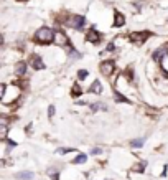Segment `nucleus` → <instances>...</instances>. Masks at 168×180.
Instances as JSON below:
<instances>
[{"label":"nucleus","mask_w":168,"mask_h":180,"mask_svg":"<svg viewBox=\"0 0 168 180\" xmlns=\"http://www.w3.org/2000/svg\"><path fill=\"white\" fill-rule=\"evenodd\" d=\"M55 33L50 27H41L38 28L35 31V35H33V40H35V43H40V45H48L51 43V41H55Z\"/></svg>","instance_id":"nucleus-1"},{"label":"nucleus","mask_w":168,"mask_h":180,"mask_svg":"<svg viewBox=\"0 0 168 180\" xmlns=\"http://www.w3.org/2000/svg\"><path fill=\"white\" fill-rule=\"evenodd\" d=\"M84 22H86V18L83 15H69L66 18V25L74 28V30H81L84 27Z\"/></svg>","instance_id":"nucleus-2"},{"label":"nucleus","mask_w":168,"mask_h":180,"mask_svg":"<svg viewBox=\"0 0 168 180\" xmlns=\"http://www.w3.org/2000/svg\"><path fill=\"white\" fill-rule=\"evenodd\" d=\"M150 35H152L150 31H132L130 35H129V38H130V41H133V43L142 45L143 41L147 40V36H150Z\"/></svg>","instance_id":"nucleus-3"},{"label":"nucleus","mask_w":168,"mask_h":180,"mask_svg":"<svg viewBox=\"0 0 168 180\" xmlns=\"http://www.w3.org/2000/svg\"><path fill=\"white\" fill-rule=\"evenodd\" d=\"M99 69H100V73H102L104 76H110V74L114 73V69H116V63L110 61V60L102 61V63L99 65Z\"/></svg>","instance_id":"nucleus-4"},{"label":"nucleus","mask_w":168,"mask_h":180,"mask_svg":"<svg viewBox=\"0 0 168 180\" xmlns=\"http://www.w3.org/2000/svg\"><path fill=\"white\" fill-rule=\"evenodd\" d=\"M100 38H102V35H100L97 30H94V28H92V30H89L88 35H86V40L91 41V43H94V45H97L100 41Z\"/></svg>","instance_id":"nucleus-5"},{"label":"nucleus","mask_w":168,"mask_h":180,"mask_svg":"<svg viewBox=\"0 0 168 180\" xmlns=\"http://www.w3.org/2000/svg\"><path fill=\"white\" fill-rule=\"evenodd\" d=\"M55 43L59 46H69V40L63 31H56L55 33Z\"/></svg>","instance_id":"nucleus-6"},{"label":"nucleus","mask_w":168,"mask_h":180,"mask_svg":"<svg viewBox=\"0 0 168 180\" xmlns=\"http://www.w3.org/2000/svg\"><path fill=\"white\" fill-rule=\"evenodd\" d=\"M30 65H31L35 69H45V63H43V60H41L38 55H31Z\"/></svg>","instance_id":"nucleus-7"},{"label":"nucleus","mask_w":168,"mask_h":180,"mask_svg":"<svg viewBox=\"0 0 168 180\" xmlns=\"http://www.w3.org/2000/svg\"><path fill=\"white\" fill-rule=\"evenodd\" d=\"M124 25H125V17H124L121 12H116V13H114V27L121 28Z\"/></svg>","instance_id":"nucleus-8"},{"label":"nucleus","mask_w":168,"mask_h":180,"mask_svg":"<svg viewBox=\"0 0 168 180\" xmlns=\"http://www.w3.org/2000/svg\"><path fill=\"white\" fill-rule=\"evenodd\" d=\"M89 91H91V93H96V94H100V93L104 91V89H102V84H100L99 79H94L92 84L89 86Z\"/></svg>","instance_id":"nucleus-9"},{"label":"nucleus","mask_w":168,"mask_h":180,"mask_svg":"<svg viewBox=\"0 0 168 180\" xmlns=\"http://www.w3.org/2000/svg\"><path fill=\"white\" fill-rule=\"evenodd\" d=\"M27 68H28V65L27 63H18L17 65V68H15V74H18V76H23V74L27 73Z\"/></svg>","instance_id":"nucleus-10"},{"label":"nucleus","mask_w":168,"mask_h":180,"mask_svg":"<svg viewBox=\"0 0 168 180\" xmlns=\"http://www.w3.org/2000/svg\"><path fill=\"white\" fill-rule=\"evenodd\" d=\"M91 111L96 112V111H107V106H105L104 103H94L91 104Z\"/></svg>","instance_id":"nucleus-11"},{"label":"nucleus","mask_w":168,"mask_h":180,"mask_svg":"<svg viewBox=\"0 0 168 180\" xmlns=\"http://www.w3.org/2000/svg\"><path fill=\"white\" fill-rule=\"evenodd\" d=\"M160 65H162V71L168 76V51L165 53V56H163V60L160 61Z\"/></svg>","instance_id":"nucleus-12"},{"label":"nucleus","mask_w":168,"mask_h":180,"mask_svg":"<svg viewBox=\"0 0 168 180\" xmlns=\"http://www.w3.org/2000/svg\"><path fill=\"white\" fill-rule=\"evenodd\" d=\"M7 132H8V126L7 124H0V140H7Z\"/></svg>","instance_id":"nucleus-13"},{"label":"nucleus","mask_w":168,"mask_h":180,"mask_svg":"<svg viewBox=\"0 0 168 180\" xmlns=\"http://www.w3.org/2000/svg\"><path fill=\"white\" fill-rule=\"evenodd\" d=\"M114 99H116L117 103H125V104H130L132 101L129 98H125L124 94H121V93H116V96H114Z\"/></svg>","instance_id":"nucleus-14"},{"label":"nucleus","mask_w":168,"mask_h":180,"mask_svg":"<svg viewBox=\"0 0 168 180\" xmlns=\"http://www.w3.org/2000/svg\"><path fill=\"white\" fill-rule=\"evenodd\" d=\"M15 177L20 178V180H31L33 178V174L31 172H20V174H17Z\"/></svg>","instance_id":"nucleus-15"},{"label":"nucleus","mask_w":168,"mask_h":180,"mask_svg":"<svg viewBox=\"0 0 168 180\" xmlns=\"http://www.w3.org/2000/svg\"><path fill=\"white\" fill-rule=\"evenodd\" d=\"M165 53H166V50H157L155 53H153V60H155V61H162L163 56H165Z\"/></svg>","instance_id":"nucleus-16"},{"label":"nucleus","mask_w":168,"mask_h":180,"mask_svg":"<svg viewBox=\"0 0 168 180\" xmlns=\"http://www.w3.org/2000/svg\"><path fill=\"white\" fill-rule=\"evenodd\" d=\"M143 144H145V139H133V140L130 142V145H132L133 149H140Z\"/></svg>","instance_id":"nucleus-17"},{"label":"nucleus","mask_w":168,"mask_h":180,"mask_svg":"<svg viewBox=\"0 0 168 180\" xmlns=\"http://www.w3.org/2000/svg\"><path fill=\"white\" fill-rule=\"evenodd\" d=\"M145 167H147V162H138L137 165H133V170H135V172H138V174H142L143 170H145Z\"/></svg>","instance_id":"nucleus-18"},{"label":"nucleus","mask_w":168,"mask_h":180,"mask_svg":"<svg viewBox=\"0 0 168 180\" xmlns=\"http://www.w3.org/2000/svg\"><path fill=\"white\" fill-rule=\"evenodd\" d=\"M86 160H88V157H86V155H84V154H79V155H78V157H76V159L73 160V164H84V162H86Z\"/></svg>","instance_id":"nucleus-19"},{"label":"nucleus","mask_w":168,"mask_h":180,"mask_svg":"<svg viewBox=\"0 0 168 180\" xmlns=\"http://www.w3.org/2000/svg\"><path fill=\"white\" fill-rule=\"evenodd\" d=\"M55 111H56V109H55V106H53V104H51V106L48 107V117H50V119H51L53 116H55Z\"/></svg>","instance_id":"nucleus-20"},{"label":"nucleus","mask_w":168,"mask_h":180,"mask_svg":"<svg viewBox=\"0 0 168 180\" xmlns=\"http://www.w3.org/2000/svg\"><path fill=\"white\" fill-rule=\"evenodd\" d=\"M78 76H79V79H86V76H88V71H86V69H79Z\"/></svg>","instance_id":"nucleus-21"},{"label":"nucleus","mask_w":168,"mask_h":180,"mask_svg":"<svg viewBox=\"0 0 168 180\" xmlns=\"http://www.w3.org/2000/svg\"><path fill=\"white\" fill-rule=\"evenodd\" d=\"M78 94L81 96V94H83V89L78 88V86H74V88H73V96H78Z\"/></svg>","instance_id":"nucleus-22"},{"label":"nucleus","mask_w":168,"mask_h":180,"mask_svg":"<svg viewBox=\"0 0 168 180\" xmlns=\"http://www.w3.org/2000/svg\"><path fill=\"white\" fill-rule=\"evenodd\" d=\"M100 152H102V149H100V147H92V149H91V154H92V155H97Z\"/></svg>","instance_id":"nucleus-23"},{"label":"nucleus","mask_w":168,"mask_h":180,"mask_svg":"<svg viewBox=\"0 0 168 180\" xmlns=\"http://www.w3.org/2000/svg\"><path fill=\"white\" fill-rule=\"evenodd\" d=\"M58 152H59V154H68V152H73V149H69V147H66V149H58Z\"/></svg>","instance_id":"nucleus-24"},{"label":"nucleus","mask_w":168,"mask_h":180,"mask_svg":"<svg viewBox=\"0 0 168 180\" xmlns=\"http://www.w3.org/2000/svg\"><path fill=\"white\" fill-rule=\"evenodd\" d=\"M114 48H116V46H114L112 43H109V45H107V51H114Z\"/></svg>","instance_id":"nucleus-25"}]
</instances>
